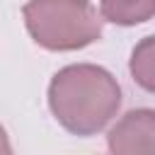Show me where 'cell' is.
<instances>
[{
    "mask_svg": "<svg viewBox=\"0 0 155 155\" xmlns=\"http://www.w3.org/2000/svg\"><path fill=\"white\" fill-rule=\"evenodd\" d=\"M121 107L116 78L94 63H73L61 68L48 82V109L53 119L73 136L99 133Z\"/></svg>",
    "mask_w": 155,
    "mask_h": 155,
    "instance_id": "1",
    "label": "cell"
},
{
    "mask_svg": "<svg viewBox=\"0 0 155 155\" xmlns=\"http://www.w3.org/2000/svg\"><path fill=\"white\" fill-rule=\"evenodd\" d=\"M22 17L46 51H78L102 36V17L90 0H29Z\"/></svg>",
    "mask_w": 155,
    "mask_h": 155,
    "instance_id": "2",
    "label": "cell"
},
{
    "mask_svg": "<svg viewBox=\"0 0 155 155\" xmlns=\"http://www.w3.org/2000/svg\"><path fill=\"white\" fill-rule=\"evenodd\" d=\"M111 155H155V109H131L109 131Z\"/></svg>",
    "mask_w": 155,
    "mask_h": 155,
    "instance_id": "3",
    "label": "cell"
},
{
    "mask_svg": "<svg viewBox=\"0 0 155 155\" xmlns=\"http://www.w3.org/2000/svg\"><path fill=\"white\" fill-rule=\"evenodd\" d=\"M102 19L119 27H136L155 17V0H99Z\"/></svg>",
    "mask_w": 155,
    "mask_h": 155,
    "instance_id": "4",
    "label": "cell"
},
{
    "mask_svg": "<svg viewBox=\"0 0 155 155\" xmlns=\"http://www.w3.org/2000/svg\"><path fill=\"white\" fill-rule=\"evenodd\" d=\"M128 70H131V78L138 87L155 94V34L140 39L133 46Z\"/></svg>",
    "mask_w": 155,
    "mask_h": 155,
    "instance_id": "5",
    "label": "cell"
},
{
    "mask_svg": "<svg viewBox=\"0 0 155 155\" xmlns=\"http://www.w3.org/2000/svg\"><path fill=\"white\" fill-rule=\"evenodd\" d=\"M0 155H15L12 145H10V138H7V131L2 128V124H0Z\"/></svg>",
    "mask_w": 155,
    "mask_h": 155,
    "instance_id": "6",
    "label": "cell"
}]
</instances>
